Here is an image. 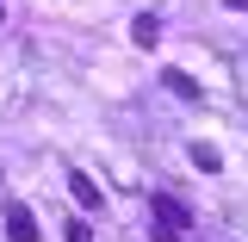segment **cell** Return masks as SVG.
<instances>
[{"label": "cell", "instance_id": "6", "mask_svg": "<svg viewBox=\"0 0 248 242\" xmlns=\"http://www.w3.org/2000/svg\"><path fill=\"white\" fill-rule=\"evenodd\" d=\"M192 161H199V168H205V174H223V155H217L211 143H192Z\"/></svg>", "mask_w": 248, "mask_h": 242}, {"label": "cell", "instance_id": "8", "mask_svg": "<svg viewBox=\"0 0 248 242\" xmlns=\"http://www.w3.org/2000/svg\"><path fill=\"white\" fill-rule=\"evenodd\" d=\"M223 6H230V13H248V0H223Z\"/></svg>", "mask_w": 248, "mask_h": 242}, {"label": "cell", "instance_id": "5", "mask_svg": "<svg viewBox=\"0 0 248 242\" xmlns=\"http://www.w3.org/2000/svg\"><path fill=\"white\" fill-rule=\"evenodd\" d=\"M130 44H137V50H155V44H161V19H155V13H137V25H130Z\"/></svg>", "mask_w": 248, "mask_h": 242}, {"label": "cell", "instance_id": "4", "mask_svg": "<svg viewBox=\"0 0 248 242\" xmlns=\"http://www.w3.org/2000/svg\"><path fill=\"white\" fill-rule=\"evenodd\" d=\"M161 87L174 93V99H205V93H199V81H192L186 68H161Z\"/></svg>", "mask_w": 248, "mask_h": 242}, {"label": "cell", "instance_id": "3", "mask_svg": "<svg viewBox=\"0 0 248 242\" xmlns=\"http://www.w3.org/2000/svg\"><path fill=\"white\" fill-rule=\"evenodd\" d=\"M68 193H75V205H81V211H99V205H106V193H99L87 174H68Z\"/></svg>", "mask_w": 248, "mask_h": 242}, {"label": "cell", "instance_id": "2", "mask_svg": "<svg viewBox=\"0 0 248 242\" xmlns=\"http://www.w3.org/2000/svg\"><path fill=\"white\" fill-rule=\"evenodd\" d=\"M6 236L13 242H37V217H31L25 205H6Z\"/></svg>", "mask_w": 248, "mask_h": 242}, {"label": "cell", "instance_id": "1", "mask_svg": "<svg viewBox=\"0 0 248 242\" xmlns=\"http://www.w3.org/2000/svg\"><path fill=\"white\" fill-rule=\"evenodd\" d=\"M149 224H155V230H149L155 242H180V230L192 224V217H186V205H180V199L155 193V199H149Z\"/></svg>", "mask_w": 248, "mask_h": 242}, {"label": "cell", "instance_id": "7", "mask_svg": "<svg viewBox=\"0 0 248 242\" xmlns=\"http://www.w3.org/2000/svg\"><path fill=\"white\" fill-rule=\"evenodd\" d=\"M62 230H68V242H93V230H87V224H81V217H68Z\"/></svg>", "mask_w": 248, "mask_h": 242}]
</instances>
